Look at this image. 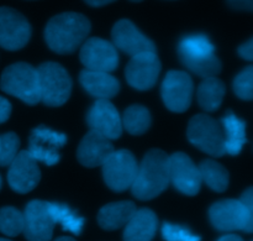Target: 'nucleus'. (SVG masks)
<instances>
[{"label": "nucleus", "instance_id": "36", "mask_svg": "<svg viewBox=\"0 0 253 241\" xmlns=\"http://www.w3.org/2000/svg\"><path fill=\"white\" fill-rule=\"evenodd\" d=\"M84 1L90 5V6H104V5L110 4L115 0H84Z\"/></svg>", "mask_w": 253, "mask_h": 241}, {"label": "nucleus", "instance_id": "10", "mask_svg": "<svg viewBox=\"0 0 253 241\" xmlns=\"http://www.w3.org/2000/svg\"><path fill=\"white\" fill-rule=\"evenodd\" d=\"M193 81L183 71H169L163 79L162 99L165 105L174 113L188 110L193 98Z\"/></svg>", "mask_w": 253, "mask_h": 241}, {"label": "nucleus", "instance_id": "40", "mask_svg": "<svg viewBox=\"0 0 253 241\" xmlns=\"http://www.w3.org/2000/svg\"><path fill=\"white\" fill-rule=\"evenodd\" d=\"M0 241H11V240H9V239H4V238H0Z\"/></svg>", "mask_w": 253, "mask_h": 241}, {"label": "nucleus", "instance_id": "38", "mask_svg": "<svg viewBox=\"0 0 253 241\" xmlns=\"http://www.w3.org/2000/svg\"><path fill=\"white\" fill-rule=\"evenodd\" d=\"M54 241H76V240L71 237H62V238H58V239Z\"/></svg>", "mask_w": 253, "mask_h": 241}, {"label": "nucleus", "instance_id": "22", "mask_svg": "<svg viewBox=\"0 0 253 241\" xmlns=\"http://www.w3.org/2000/svg\"><path fill=\"white\" fill-rule=\"evenodd\" d=\"M136 205L132 202H116L106 204L99 210L98 223L104 230H116L125 227L136 212Z\"/></svg>", "mask_w": 253, "mask_h": 241}, {"label": "nucleus", "instance_id": "34", "mask_svg": "<svg viewBox=\"0 0 253 241\" xmlns=\"http://www.w3.org/2000/svg\"><path fill=\"white\" fill-rule=\"evenodd\" d=\"M227 4L236 10L253 11V0H227Z\"/></svg>", "mask_w": 253, "mask_h": 241}, {"label": "nucleus", "instance_id": "41", "mask_svg": "<svg viewBox=\"0 0 253 241\" xmlns=\"http://www.w3.org/2000/svg\"><path fill=\"white\" fill-rule=\"evenodd\" d=\"M131 1H135V2H138V1H142V0H131Z\"/></svg>", "mask_w": 253, "mask_h": 241}, {"label": "nucleus", "instance_id": "11", "mask_svg": "<svg viewBox=\"0 0 253 241\" xmlns=\"http://www.w3.org/2000/svg\"><path fill=\"white\" fill-rule=\"evenodd\" d=\"M81 62L89 71L111 72L119 66L118 49L111 42L100 37L86 40L81 48Z\"/></svg>", "mask_w": 253, "mask_h": 241}, {"label": "nucleus", "instance_id": "28", "mask_svg": "<svg viewBox=\"0 0 253 241\" xmlns=\"http://www.w3.org/2000/svg\"><path fill=\"white\" fill-rule=\"evenodd\" d=\"M24 213L14 207L0 208V233L6 237H17L24 232Z\"/></svg>", "mask_w": 253, "mask_h": 241}, {"label": "nucleus", "instance_id": "9", "mask_svg": "<svg viewBox=\"0 0 253 241\" xmlns=\"http://www.w3.org/2000/svg\"><path fill=\"white\" fill-rule=\"evenodd\" d=\"M31 37V25L26 17L11 7L0 6V47L17 51L27 45Z\"/></svg>", "mask_w": 253, "mask_h": 241}, {"label": "nucleus", "instance_id": "14", "mask_svg": "<svg viewBox=\"0 0 253 241\" xmlns=\"http://www.w3.org/2000/svg\"><path fill=\"white\" fill-rule=\"evenodd\" d=\"M161 62L156 52H145L131 58L125 69L127 83L138 91H148L157 82Z\"/></svg>", "mask_w": 253, "mask_h": 241}, {"label": "nucleus", "instance_id": "35", "mask_svg": "<svg viewBox=\"0 0 253 241\" xmlns=\"http://www.w3.org/2000/svg\"><path fill=\"white\" fill-rule=\"evenodd\" d=\"M239 54L247 61H253V37L240 46Z\"/></svg>", "mask_w": 253, "mask_h": 241}, {"label": "nucleus", "instance_id": "7", "mask_svg": "<svg viewBox=\"0 0 253 241\" xmlns=\"http://www.w3.org/2000/svg\"><path fill=\"white\" fill-rule=\"evenodd\" d=\"M101 167L104 181L114 192H124L131 188L138 170L137 161L128 150L114 151Z\"/></svg>", "mask_w": 253, "mask_h": 241}, {"label": "nucleus", "instance_id": "18", "mask_svg": "<svg viewBox=\"0 0 253 241\" xmlns=\"http://www.w3.org/2000/svg\"><path fill=\"white\" fill-rule=\"evenodd\" d=\"M212 227L220 232L245 230L247 224L246 208L240 199H224L214 203L209 209Z\"/></svg>", "mask_w": 253, "mask_h": 241}, {"label": "nucleus", "instance_id": "30", "mask_svg": "<svg viewBox=\"0 0 253 241\" xmlns=\"http://www.w3.org/2000/svg\"><path fill=\"white\" fill-rule=\"evenodd\" d=\"M234 92L244 100H253V66L246 67L234 81Z\"/></svg>", "mask_w": 253, "mask_h": 241}, {"label": "nucleus", "instance_id": "26", "mask_svg": "<svg viewBox=\"0 0 253 241\" xmlns=\"http://www.w3.org/2000/svg\"><path fill=\"white\" fill-rule=\"evenodd\" d=\"M203 182L215 192H224L229 186V172L226 168L214 160H205L199 165Z\"/></svg>", "mask_w": 253, "mask_h": 241}, {"label": "nucleus", "instance_id": "17", "mask_svg": "<svg viewBox=\"0 0 253 241\" xmlns=\"http://www.w3.org/2000/svg\"><path fill=\"white\" fill-rule=\"evenodd\" d=\"M113 45L130 56L156 52V46L147 36L142 34L130 20H119L111 31Z\"/></svg>", "mask_w": 253, "mask_h": 241}, {"label": "nucleus", "instance_id": "12", "mask_svg": "<svg viewBox=\"0 0 253 241\" xmlns=\"http://www.w3.org/2000/svg\"><path fill=\"white\" fill-rule=\"evenodd\" d=\"M169 181L183 194L195 195L202 188V176L199 167L194 165L192 158L183 152H175L169 156Z\"/></svg>", "mask_w": 253, "mask_h": 241}, {"label": "nucleus", "instance_id": "21", "mask_svg": "<svg viewBox=\"0 0 253 241\" xmlns=\"http://www.w3.org/2000/svg\"><path fill=\"white\" fill-rule=\"evenodd\" d=\"M157 215L147 208L136 210L124 230V241H152L157 232Z\"/></svg>", "mask_w": 253, "mask_h": 241}, {"label": "nucleus", "instance_id": "19", "mask_svg": "<svg viewBox=\"0 0 253 241\" xmlns=\"http://www.w3.org/2000/svg\"><path fill=\"white\" fill-rule=\"evenodd\" d=\"M113 152L114 147L110 140L90 130L82 139L77 157L85 167H98L103 166Z\"/></svg>", "mask_w": 253, "mask_h": 241}, {"label": "nucleus", "instance_id": "5", "mask_svg": "<svg viewBox=\"0 0 253 241\" xmlns=\"http://www.w3.org/2000/svg\"><path fill=\"white\" fill-rule=\"evenodd\" d=\"M37 72L41 101L48 106L63 105L72 92V79L68 72L56 62H44Z\"/></svg>", "mask_w": 253, "mask_h": 241}, {"label": "nucleus", "instance_id": "20", "mask_svg": "<svg viewBox=\"0 0 253 241\" xmlns=\"http://www.w3.org/2000/svg\"><path fill=\"white\" fill-rule=\"evenodd\" d=\"M79 82L82 87L96 99L109 100L120 91L119 81L108 72L84 69L79 74Z\"/></svg>", "mask_w": 253, "mask_h": 241}, {"label": "nucleus", "instance_id": "6", "mask_svg": "<svg viewBox=\"0 0 253 241\" xmlns=\"http://www.w3.org/2000/svg\"><path fill=\"white\" fill-rule=\"evenodd\" d=\"M187 135L193 145L208 155L220 157L226 153L222 125L211 116L205 114L193 116L188 124Z\"/></svg>", "mask_w": 253, "mask_h": 241}, {"label": "nucleus", "instance_id": "39", "mask_svg": "<svg viewBox=\"0 0 253 241\" xmlns=\"http://www.w3.org/2000/svg\"><path fill=\"white\" fill-rule=\"evenodd\" d=\"M1 186H2V180H1V176H0V190H1Z\"/></svg>", "mask_w": 253, "mask_h": 241}, {"label": "nucleus", "instance_id": "3", "mask_svg": "<svg viewBox=\"0 0 253 241\" xmlns=\"http://www.w3.org/2000/svg\"><path fill=\"white\" fill-rule=\"evenodd\" d=\"M178 56L185 68L203 78L216 77L221 71L214 45L203 34L183 37L178 45Z\"/></svg>", "mask_w": 253, "mask_h": 241}, {"label": "nucleus", "instance_id": "25", "mask_svg": "<svg viewBox=\"0 0 253 241\" xmlns=\"http://www.w3.org/2000/svg\"><path fill=\"white\" fill-rule=\"evenodd\" d=\"M47 207H48L49 214L53 218L56 224H59L63 228V230L72 233V234H81L85 220L76 210H73L68 205L61 204V203L47 202Z\"/></svg>", "mask_w": 253, "mask_h": 241}, {"label": "nucleus", "instance_id": "27", "mask_svg": "<svg viewBox=\"0 0 253 241\" xmlns=\"http://www.w3.org/2000/svg\"><path fill=\"white\" fill-rule=\"evenodd\" d=\"M121 121H123V128H125L131 135H142L150 129L152 118L146 106L136 104L126 109Z\"/></svg>", "mask_w": 253, "mask_h": 241}, {"label": "nucleus", "instance_id": "15", "mask_svg": "<svg viewBox=\"0 0 253 241\" xmlns=\"http://www.w3.org/2000/svg\"><path fill=\"white\" fill-rule=\"evenodd\" d=\"M24 235L27 241H49L54 229L53 218L49 214L47 202L31 200L24 212Z\"/></svg>", "mask_w": 253, "mask_h": 241}, {"label": "nucleus", "instance_id": "32", "mask_svg": "<svg viewBox=\"0 0 253 241\" xmlns=\"http://www.w3.org/2000/svg\"><path fill=\"white\" fill-rule=\"evenodd\" d=\"M247 213V224L244 232L253 233V187L247 188L240 198Z\"/></svg>", "mask_w": 253, "mask_h": 241}, {"label": "nucleus", "instance_id": "16", "mask_svg": "<svg viewBox=\"0 0 253 241\" xmlns=\"http://www.w3.org/2000/svg\"><path fill=\"white\" fill-rule=\"evenodd\" d=\"M41 172L35 158L29 151H20L7 171V182L12 191L17 193H29L39 185Z\"/></svg>", "mask_w": 253, "mask_h": 241}, {"label": "nucleus", "instance_id": "13", "mask_svg": "<svg viewBox=\"0 0 253 241\" xmlns=\"http://www.w3.org/2000/svg\"><path fill=\"white\" fill-rule=\"evenodd\" d=\"M86 123L91 131L109 140H116L123 134L120 114L114 104L105 99H98L89 109Z\"/></svg>", "mask_w": 253, "mask_h": 241}, {"label": "nucleus", "instance_id": "31", "mask_svg": "<svg viewBox=\"0 0 253 241\" xmlns=\"http://www.w3.org/2000/svg\"><path fill=\"white\" fill-rule=\"evenodd\" d=\"M162 238L166 241H202V238L182 225L163 223Z\"/></svg>", "mask_w": 253, "mask_h": 241}, {"label": "nucleus", "instance_id": "8", "mask_svg": "<svg viewBox=\"0 0 253 241\" xmlns=\"http://www.w3.org/2000/svg\"><path fill=\"white\" fill-rule=\"evenodd\" d=\"M67 136L51 128L40 125L31 131L29 140V153L37 162L47 166L58 163L59 150L66 145Z\"/></svg>", "mask_w": 253, "mask_h": 241}, {"label": "nucleus", "instance_id": "37", "mask_svg": "<svg viewBox=\"0 0 253 241\" xmlns=\"http://www.w3.org/2000/svg\"><path fill=\"white\" fill-rule=\"evenodd\" d=\"M217 241H244V240H242V238H240L239 235L227 234V235H224V237L220 238Z\"/></svg>", "mask_w": 253, "mask_h": 241}, {"label": "nucleus", "instance_id": "23", "mask_svg": "<svg viewBox=\"0 0 253 241\" xmlns=\"http://www.w3.org/2000/svg\"><path fill=\"white\" fill-rule=\"evenodd\" d=\"M221 125L225 136V151L229 155H239L247 141L246 123L232 111H227L221 119Z\"/></svg>", "mask_w": 253, "mask_h": 241}, {"label": "nucleus", "instance_id": "1", "mask_svg": "<svg viewBox=\"0 0 253 241\" xmlns=\"http://www.w3.org/2000/svg\"><path fill=\"white\" fill-rule=\"evenodd\" d=\"M90 21L79 12H62L52 17L44 29V40L52 51L66 54L85 42Z\"/></svg>", "mask_w": 253, "mask_h": 241}, {"label": "nucleus", "instance_id": "24", "mask_svg": "<svg viewBox=\"0 0 253 241\" xmlns=\"http://www.w3.org/2000/svg\"><path fill=\"white\" fill-rule=\"evenodd\" d=\"M225 96V86L216 77L204 78L198 88V103L204 110L215 111L220 108Z\"/></svg>", "mask_w": 253, "mask_h": 241}, {"label": "nucleus", "instance_id": "2", "mask_svg": "<svg viewBox=\"0 0 253 241\" xmlns=\"http://www.w3.org/2000/svg\"><path fill=\"white\" fill-rule=\"evenodd\" d=\"M169 156L162 150L153 148L145 155L138 166L133 185V197L140 200H150L158 197L169 185Z\"/></svg>", "mask_w": 253, "mask_h": 241}, {"label": "nucleus", "instance_id": "29", "mask_svg": "<svg viewBox=\"0 0 253 241\" xmlns=\"http://www.w3.org/2000/svg\"><path fill=\"white\" fill-rule=\"evenodd\" d=\"M20 139L15 133H6L0 136V166L6 167L20 152Z\"/></svg>", "mask_w": 253, "mask_h": 241}, {"label": "nucleus", "instance_id": "33", "mask_svg": "<svg viewBox=\"0 0 253 241\" xmlns=\"http://www.w3.org/2000/svg\"><path fill=\"white\" fill-rule=\"evenodd\" d=\"M11 104L4 96H0V124L7 121L11 114Z\"/></svg>", "mask_w": 253, "mask_h": 241}, {"label": "nucleus", "instance_id": "4", "mask_svg": "<svg viewBox=\"0 0 253 241\" xmlns=\"http://www.w3.org/2000/svg\"><path fill=\"white\" fill-rule=\"evenodd\" d=\"M0 88L29 105L41 101L39 72L37 68L25 62H17L4 69L0 78Z\"/></svg>", "mask_w": 253, "mask_h": 241}]
</instances>
